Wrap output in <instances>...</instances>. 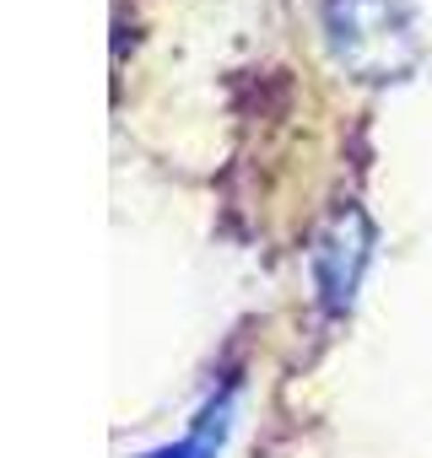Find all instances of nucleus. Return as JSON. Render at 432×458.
I'll return each mask as SVG.
<instances>
[{"mask_svg": "<svg viewBox=\"0 0 432 458\" xmlns=\"http://www.w3.org/2000/svg\"><path fill=\"white\" fill-rule=\"evenodd\" d=\"M373 221L362 205H335L319 233L308 243V276H314V292H319V308L324 313H346L362 292V276L373 265Z\"/></svg>", "mask_w": 432, "mask_h": 458, "instance_id": "nucleus-2", "label": "nucleus"}, {"mask_svg": "<svg viewBox=\"0 0 432 458\" xmlns=\"http://www.w3.org/2000/svg\"><path fill=\"white\" fill-rule=\"evenodd\" d=\"M233 426H238V383H222V388L205 394V404L189 415V426L173 442H162L151 453H135V458H222Z\"/></svg>", "mask_w": 432, "mask_h": 458, "instance_id": "nucleus-3", "label": "nucleus"}, {"mask_svg": "<svg viewBox=\"0 0 432 458\" xmlns=\"http://www.w3.org/2000/svg\"><path fill=\"white\" fill-rule=\"evenodd\" d=\"M319 28L330 60L362 87H400L427 60V38L410 0H324Z\"/></svg>", "mask_w": 432, "mask_h": 458, "instance_id": "nucleus-1", "label": "nucleus"}]
</instances>
